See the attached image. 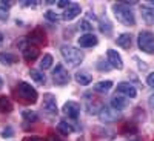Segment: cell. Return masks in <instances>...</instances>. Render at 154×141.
<instances>
[{"label": "cell", "instance_id": "4316f807", "mask_svg": "<svg viewBox=\"0 0 154 141\" xmlns=\"http://www.w3.org/2000/svg\"><path fill=\"white\" fill-rule=\"evenodd\" d=\"M79 28H80L82 31H85L86 34H89V31L93 29V25L89 23L88 20H82V22H80V25H79Z\"/></svg>", "mask_w": 154, "mask_h": 141}, {"label": "cell", "instance_id": "603a6c76", "mask_svg": "<svg viewBox=\"0 0 154 141\" xmlns=\"http://www.w3.org/2000/svg\"><path fill=\"white\" fill-rule=\"evenodd\" d=\"M29 77L37 83V84H45L46 78H45V74L42 71H37V69H31L29 71Z\"/></svg>", "mask_w": 154, "mask_h": 141}, {"label": "cell", "instance_id": "74e56055", "mask_svg": "<svg viewBox=\"0 0 154 141\" xmlns=\"http://www.w3.org/2000/svg\"><path fill=\"white\" fill-rule=\"evenodd\" d=\"M2 86H3V80L0 78V89H2Z\"/></svg>", "mask_w": 154, "mask_h": 141}, {"label": "cell", "instance_id": "836d02e7", "mask_svg": "<svg viewBox=\"0 0 154 141\" xmlns=\"http://www.w3.org/2000/svg\"><path fill=\"white\" fill-rule=\"evenodd\" d=\"M46 140H48V141H62V140H60L57 135H54V134H49Z\"/></svg>", "mask_w": 154, "mask_h": 141}, {"label": "cell", "instance_id": "1f68e13d", "mask_svg": "<svg viewBox=\"0 0 154 141\" xmlns=\"http://www.w3.org/2000/svg\"><path fill=\"white\" fill-rule=\"evenodd\" d=\"M146 84L149 87H154V72H151L148 77H146Z\"/></svg>", "mask_w": 154, "mask_h": 141}, {"label": "cell", "instance_id": "d4e9b609", "mask_svg": "<svg viewBox=\"0 0 154 141\" xmlns=\"http://www.w3.org/2000/svg\"><path fill=\"white\" fill-rule=\"evenodd\" d=\"M22 117H23V120L26 121V123H35L38 120V115L34 110H23L22 112Z\"/></svg>", "mask_w": 154, "mask_h": 141}, {"label": "cell", "instance_id": "7c38bea8", "mask_svg": "<svg viewBox=\"0 0 154 141\" xmlns=\"http://www.w3.org/2000/svg\"><path fill=\"white\" fill-rule=\"evenodd\" d=\"M77 42H79L80 48H93V46H96L99 43V38L93 32H89V34H83Z\"/></svg>", "mask_w": 154, "mask_h": 141}, {"label": "cell", "instance_id": "ffe728a7", "mask_svg": "<svg viewBox=\"0 0 154 141\" xmlns=\"http://www.w3.org/2000/svg\"><path fill=\"white\" fill-rule=\"evenodd\" d=\"M19 61V57L12 52H0V63L2 65H6V66H11V65H16Z\"/></svg>", "mask_w": 154, "mask_h": 141}, {"label": "cell", "instance_id": "d590c367", "mask_svg": "<svg viewBox=\"0 0 154 141\" xmlns=\"http://www.w3.org/2000/svg\"><path fill=\"white\" fill-rule=\"evenodd\" d=\"M148 101H149V106H151V107H154V94H151V95H149Z\"/></svg>", "mask_w": 154, "mask_h": 141}, {"label": "cell", "instance_id": "4fadbf2b", "mask_svg": "<svg viewBox=\"0 0 154 141\" xmlns=\"http://www.w3.org/2000/svg\"><path fill=\"white\" fill-rule=\"evenodd\" d=\"M80 6L77 5V3H72L71 2V5L65 9V12H63V20H66V22H71V20H74L77 16H80Z\"/></svg>", "mask_w": 154, "mask_h": 141}, {"label": "cell", "instance_id": "8992f818", "mask_svg": "<svg viewBox=\"0 0 154 141\" xmlns=\"http://www.w3.org/2000/svg\"><path fill=\"white\" fill-rule=\"evenodd\" d=\"M99 117L103 123H114L122 118V113L119 110H116L112 107H102L99 112Z\"/></svg>", "mask_w": 154, "mask_h": 141}, {"label": "cell", "instance_id": "ba28073f", "mask_svg": "<svg viewBox=\"0 0 154 141\" xmlns=\"http://www.w3.org/2000/svg\"><path fill=\"white\" fill-rule=\"evenodd\" d=\"M106 55H108V63L111 65V68L114 69H123V60L120 57V54L117 52V51L114 49H108L106 51Z\"/></svg>", "mask_w": 154, "mask_h": 141}, {"label": "cell", "instance_id": "f546056e", "mask_svg": "<svg viewBox=\"0 0 154 141\" xmlns=\"http://www.w3.org/2000/svg\"><path fill=\"white\" fill-rule=\"evenodd\" d=\"M12 135H14V131H12L11 127H6V129L2 132V137H3V138H11Z\"/></svg>", "mask_w": 154, "mask_h": 141}, {"label": "cell", "instance_id": "277c9868", "mask_svg": "<svg viewBox=\"0 0 154 141\" xmlns=\"http://www.w3.org/2000/svg\"><path fill=\"white\" fill-rule=\"evenodd\" d=\"M137 45L142 52L154 54V34L151 31H142L137 37Z\"/></svg>", "mask_w": 154, "mask_h": 141}, {"label": "cell", "instance_id": "cb8c5ba5", "mask_svg": "<svg viewBox=\"0 0 154 141\" xmlns=\"http://www.w3.org/2000/svg\"><path fill=\"white\" fill-rule=\"evenodd\" d=\"M57 131H59L62 135H69L74 129H72V126H71L68 121L62 120V121H59V124H57Z\"/></svg>", "mask_w": 154, "mask_h": 141}, {"label": "cell", "instance_id": "44dd1931", "mask_svg": "<svg viewBox=\"0 0 154 141\" xmlns=\"http://www.w3.org/2000/svg\"><path fill=\"white\" fill-rule=\"evenodd\" d=\"M99 28H100V32L103 34V35H106V37H109V35L112 34V25H111V22H109L106 17L100 19V22H99Z\"/></svg>", "mask_w": 154, "mask_h": 141}, {"label": "cell", "instance_id": "7a4b0ae2", "mask_svg": "<svg viewBox=\"0 0 154 141\" xmlns=\"http://www.w3.org/2000/svg\"><path fill=\"white\" fill-rule=\"evenodd\" d=\"M16 92H17L19 100L22 101V103H25V104H32V103H35L37 98H38L37 91L26 81H20L17 84V91Z\"/></svg>", "mask_w": 154, "mask_h": 141}, {"label": "cell", "instance_id": "7402d4cb", "mask_svg": "<svg viewBox=\"0 0 154 141\" xmlns=\"http://www.w3.org/2000/svg\"><path fill=\"white\" fill-rule=\"evenodd\" d=\"M12 103H11V100L6 97V95H2L0 97V113H9L12 112Z\"/></svg>", "mask_w": 154, "mask_h": 141}, {"label": "cell", "instance_id": "484cf974", "mask_svg": "<svg viewBox=\"0 0 154 141\" xmlns=\"http://www.w3.org/2000/svg\"><path fill=\"white\" fill-rule=\"evenodd\" d=\"M53 61H54V58H53V55H49V54H46V55H43V58L40 60V69L42 71H45V69H49L51 66H53Z\"/></svg>", "mask_w": 154, "mask_h": 141}, {"label": "cell", "instance_id": "9a60e30c", "mask_svg": "<svg viewBox=\"0 0 154 141\" xmlns=\"http://www.w3.org/2000/svg\"><path fill=\"white\" fill-rule=\"evenodd\" d=\"M28 38H29V43H45V38H46V35H45V32H43V29L42 28H35L34 31H31V34L28 35Z\"/></svg>", "mask_w": 154, "mask_h": 141}, {"label": "cell", "instance_id": "52a82bcc", "mask_svg": "<svg viewBox=\"0 0 154 141\" xmlns=\"http://www.w3.org/2000/svg\"><path fill=\"white\" fill-rule=\"evenodd\" d=\"M62 110H63L65 115H68V118L77 120V118H79V115H80V104L77 103V101L69 100V101H66V103L63 104Z\"/></svg>", "mask_w": 154, "mask_h": 141}, {"label": "cell", "instance_id": "f35d334b", "mask_svg": "<svg viewBox=\"0 0 154 141\" xmlns=\"http://www.w3.org/2000/svg\"><path fill=\"white\" fill-rule=\"evenodd\" d=\"M151 5H152V8H154V0H151V2H149Z\"/></svg>", "mask_w": 154, "mask_h": 141}, {"label": "cell", "instance_id": "4dcf8cb0", "mask_svg": "<svg viewBox=\"0 0 154 141\" xmlns=\"http://www.w3.org/2000/svg\"><path fill=\"white\" fill-rule=\"evenodd\" d=\"M23 6H26V8H35L38 5V2H35V0H32V2H29V0H26V2H22Z\"/></svg>", "mask_w": 154, "mask_h": 141}, {"label": "cell", "instance_id": "83f0119b", "mask_svg": "<svg viewBox=\"0 0 154 141\" xmlns=\"http://www.w3.org/2000/svg\"><path fill=\"white\" fill-rule=\"evenodd\" d=\"M45 19H46L48 22H57V20H59V16L56 14L54 11H46V12H45Z\"/></svg>", "mask_w": 154, "mask_h": 141}, {"label": "cell", "instance_id": "2e32d148", "mask_svg": "<svg viewBox=\"0 0 154 141\" xmlns=\"http://www.w3.org/2000/svg\"><path fill=\"white\" fill-rule=\"evenodd\" d=\"M142 20L146 25H154V8L152 6H140Z\"/></svg>", "mask_w": 154, "mask_h": 141}, {"label": "cell", "instance_id": "5bb4252c", "mask_svg": "<svg viewBox=\"0 0 154 141\" xmlns=\"http://www.w3.org/2000/svg\"><path fill=\"white\" fill-rule=\"evenodd\" d=\"M22 54H23V58H25V60H26L28 63H31V61H34V60L38 57V48H35L34 45L29 43L26 48L22 51Z\"/></svg>", "mask_w": 154, "mask_h": 141}, {"label": "cell", "instance_id": "6da1fadb", "mask_svg": "<svg viewBox=\"0 0 154 141\" xmlns=\"http://www.w3.org/2000/svg\"><path fill=\"white\" fill-rule=\"evenodd\" d=\"M112 12H114V17L117 19V22H120L125 26H134L136 25V16L128 5H123V3L114 5Z\"/></svg>", "mask_w": 154, "mask_h": 141}, {"label": "cell", "instance_id": "3957f363", "mask_svg": "<svg viewBox=\"0 0 154 141\" xmlns=\"http://www.w3.org/2000/svg\"><path fill=\"white\" fill-rule=\"evenodd\" d=\"M60 54L69 66H79L83 61V52H80V49H77L71 45H63L60 48Z\"/></svg>", "mask_w": 154, "mask_h": 141}, {"label": "cell", "instance_id": "d6a6232c", "mask_svg": "<svg viewBox=\"0 0 154 141\" xmlns=\"http://www.w3.org/2000/svg\"><path fill=\"white\" fill-rule=\"evenodd\" d=\"M69 5H71V2H68V0H59V2H57L59 8H68Z\"/></svg>", "mask_w": 154, "mask_h": 141}, {"label": "cell", "instance_id": "f1b7e54d", "mask_svg": "<svg viewBox=\"0 0 154 141\" xmlns=\"http://www.w3.org/2000/svg\"><path fill=\"white\" fill-rule=\"evenodd\" d=\"M12 6V2H9V0H0V9L2 11H9Z\"/></svg>", "mask_w": 154, "mask_h": 141}, {"label": "cell", "instance_id": "e0dca14e", "mask_svg": "<svg viewBox=\"0 0 154 141\" xmlns=\"http://www.w3.org/2000/svg\"><path fill=\"white\" fill-rule=\"evenodd\" d=\"M75 81L79 83L80 86H88L89 83L93 81V75L89 74L88 71H79L75 74Z\"/></svg>", "mask_w": 154, "mask_h": 141}, {"label": "cell", "instance_id": "30bf717a", "mask_svg": "<svg viewBox=\"0 0 154 141\" xmlns=\"http://www.w3.org/2000/svg\"><path fill=\"white\" fill-rule=\"evenodd\" d=\"M128 106H130V98L128 97H125V95H114L112 98H111V107L112 109H116V110H123V109H126Z\"/></svg>", "mask_w": 154, "mask_h": 141}, {"label": "cell", "instance_id": "ac0fdd59", "mask_svg": "<svg viewBox=\"0 0 154 141\" xmlns=\"http://www.w3.org/2000/svg\"><path fill=\"white\" fill-rule=\"evenodd\" d=\"M116 43H117V46H120L123 49H130L131 45H133V37H131V34H128V32L120 34L117 37V40H116Z\"/></svg>", "mask_w": 154, "mask_h": 141}, {"label": "cell", "instance_id": "9c48e42d", "mask_svg": "<svg viewBox=\"0 0 154 141\" xmlns=\"http://www.w3.org/2000/svg\"><path fill=\"white\" fill-rule=\"evenodd\" d=\"M43 109L45 112L56 115L57 113V100L53 94H45L43 95Z\"/></svg>", "mask_w": 154, "mask_h": 141}, {"label": "cell", "instance_id": "8fae6325", "mask_svg": "<svg viewBox=\"0 0 154 141\" xmlns=\"http://www.w3.org/2000/svg\"><path fill=\"white\" fill-rule=\"evenodd\" d=\"M117 91H119L122 95L128 97V98H136V95H137V89H136L131 83H128V81L119 83V84H117Z\"/></svg>", "mask_w": 154, "mask_h": 141}, {"label": "cell", "instance_id": "d6986e66", "mask_svg": "<svg viewBox=\"0 0 154 141\" xmlns=\"http://www.w3.org/2000/svg\"><path fill=\"white\" fill-rule=\"evenodd\" d=\"M111 87H112V81H111V80H102V81H99V83L94 84V91H96L97 94L105 95V94L109 92Z\"/></svg>", "mask_w": 154, "mask_h": 141}, {"label": "cell", "instance_id": "e575fe53", "mask_svg": "<svg viewBox=\"0 0 154 141\" xmlns=\"http://www.w3.org/2000/svg\"><path fill=\"white\" fill-rule=\"evenodd\" d=\"M25 141H43L40 137H26L25 138Z\"/></svg>", "mask_w": 154, "mask_h": 141}, {"label": "cell", "instance_id": "8d00e7d4", "mask_svg": "<svg viewBox=\"0 0 154 141\" xmlns=\"http://www.w3.org/2000/svg\"><path fill=\"white\" fill-rule=\"evenodd\" d=\"M2 43H3V34L0 32V46H2Z\"/></svg>", "mask_w": 154, "mask_h": 141}, {"label": "cell", "instance_id": "5b68a950", "mask_svg": "<svg viewBox=\"0 0 154 141\" xmlns=\"http://www.w3.org/2000/svg\"><path fill=\"white\" fill-rule=\"evenodd\" d=\"M69 80H71V75L65 69V66L63 65H56V68L53 69V81L57 86H65V84L69 83Z\"/></svg>", "mask_w": 154, "mask_h": 141}]
</instances>
